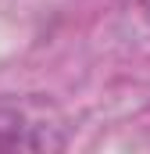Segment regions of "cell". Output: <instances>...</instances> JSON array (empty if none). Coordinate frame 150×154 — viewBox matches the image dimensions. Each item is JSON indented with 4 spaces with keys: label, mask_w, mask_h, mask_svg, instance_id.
I'll list each match as a JSON object with an SVG mask.
<instances>
[{
    "label": "cell",
    "mask_w": 150,
    "mask_h": 154,
    "mask_svg": "<svg viewBox=\"0 0 150 154\" xmlns=\"http://www.w3.org/2000/svg\"><path fill=\"white\" fill-rule=\"evenodd\" d=\"M68 133L54 108L0 97V151H64Z\"/></svg>",
    "instance_id": "cell-1"
},
{
    "label": "cell",
    "mask_w": 150,
    "mask_h": 154,
    "mask_svg": "<svg viewBox=\"0 0 150 154\" xmlns=\"http://www.w3.org/2000/svg\"><path fill=\"white\" fill-rule=\"evenodd\" d=\"M132 7H136V14L143 18V25L150 29V0H132Z\"/></svg>",
    "instance_id": "cell-2"
}]
</instances>
